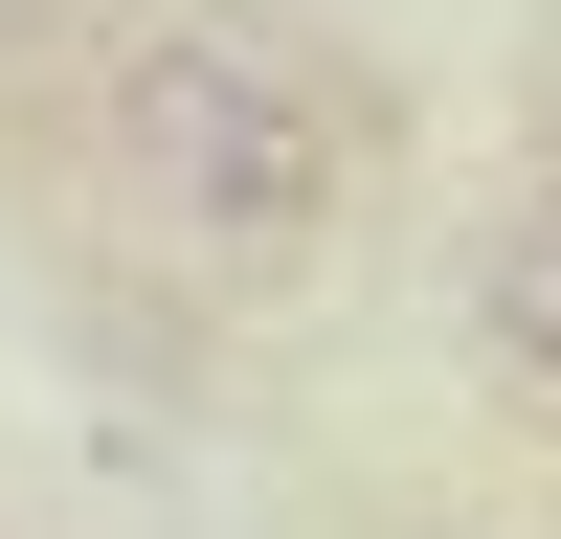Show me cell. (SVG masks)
I'll list each match as a JSON object with an SVG mask.
<instances>
[{
  "mask_svg": "<svg viewBox=\"0 0 561 539\" xmlns=\"http://www.w3.org/2000/svg\"><path fill=\"white\" fill-rule=\"evenodd\" d=\"M90 113H113V180L180 248H225V270H293L359 203V113L314 90V45L225 23V0H135L113 68H90Z\"/></svg>",
  "mask_w": 561,
  "mask_h": 539,
  "instance_id": "1",
  "label": "cell"
},
{
  "mask_svg": "<svg viewBox=\"0 0 561 539\" xmlns=\"http://www.w3.org/2000/svg\"><path fill=\"white\" fill-rule=\"evenodd\" d=\"M472 337L517 359V382H561V180H539V203L472 248Z\"/></svg>",
  "mask_w": 561,
  "mask_h": 539,
  "instance_id": "2",
  "label": "cell"
},
{
  "mask_svg": "<svg viewBox=\"0 0 561 539\" xmlns=\"http://www.w3.org/2000/svg\"><path fill=\"white\" fill-rule=\"evenodd\" d=\"M0 23H23V0H0Z\"/></svg>",
  "mask_w": 561,
  "mask_h": 539,
  "instance_id": "3",
  "label": "cell"
}]
</instances>
